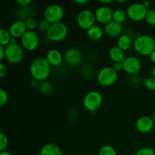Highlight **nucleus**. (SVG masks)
Returning <instances> with one entry per match:
<instances>
[{"label": "nucleus", "instance_id": "obj_1", "mask_svg": "<svg viewBox=\"0 0 155 155\" xmlns=\"http://www.w3.org/2000/svg\"><path fill=\"white\" fill-rule=\"evenodd\" d=\"M29 71L33 80L41 83L48 78L51 74V66L45 58L39 57L32 61Z\"/></svg>", "mask_w": 155, "mask_h": 155}, {"label": "nucleus", "instance_id": "obj_2", "mask_svg": "<svg viewBox=\"0 0 155 155\" xmlns=\"http://www.w3.org/2000/svg\"><path fill=\"white\" fill-rule=\"evenodd\" d=\"M133 48L140 55L149 57L155 50L154 39L150 35H140L133 41Z\"/></svg>", "mask_w": 155, "mask_h": 155}, {"label": "nucleus", "instance_id": "obj_3", "mask_svg": "<svg viewBox=\"0 0 155 155\" xmlns=\"http://www.w3.org/2000/svg\"><path fill=\"white\" fill-rule=\"evenodd\" d=\"M118 73L112 67L105 66L98 71L97 81L101 86H111L117 81Z\"/></svg>", "mask_w": 155, "mask_h": 155}, {"label": "nucleus", "instance_id": "obj_4", "mask_svg": "<svg viewBox=\"0 0 155 155\" xmlns=\"http://www.w3.org/2000/svg\"><path fill=\"white\" fill-rule=\"evenodd\" d=\"M103 102V97L101 92L96 90H91L85 95L83 100V104L85 108L89 111H97L101 106Z\"/></svg>", "mask_w": 155, "mask_h": 155}, {"label": "nucleus", "instance_id": "obj_5", "mask_svg": "<svg viewBox=\"0 0 155 155\" xmlns=\"http://www.w3.org/2000/svg\"><path fill=\"white\" fill-rule=\"evenodd\" d=\"M68 34V27L63 22L55 23L50 24L46 36L51 42H60L64 40Z\"/></svg>", "mask_w": 155, "mask_h": 155}, {"label": "nucleus", "instance_id": "obj_6", "mask_svg": "<svg viewBox=\"0 0 155 155\" xmlns=\"http://www.w3.org/2000/svg\"><path fill=\"white\" fill-rule=\"evenodd\" d=\"M24 49L21 45L17 43H10L5 47V59L8 62L13 64H19L24 58Z\"/></svg>", "mask_w": 155, "mask_h": 155}, {"label": "nucleus", "instance_id": "obj_7", "mask_svg": "<svg viewBox=\"0 0 155 155\" xmlns=\"http://www.w3.org/2000/svg\"><path fill=\"white\" fill-rule=\"evenodd\" d=\"M44 19L50 24L61 22L64 16V11L62 6L58 4H51L47 6L44 10Z\"/></svg>", "mask_w": 155, "mask_h": 155}, {"label": "nucleus", "instance_id": "obj_8", "mask_svg": "<svg viewBox=\"0 0 155 155\" xmlns=\"http://www.w3.org/2000/svg\"><path fill=\"white\" fill-rule=\"evenodd\" d=\"M77 24L80 28L87 31L89 28L95 25L96 21L95 12L89 9H83L80 11L77 16Z\"/></svg>", "mask_w": 155, "mask_h": 155}, {"label": "nucleus", "instance_id": "obj_9", "mask_svg": "<svg viewBox=\"0 0 155 155\" xmlns=\"http://www.w3.org/2000/svg\"><path fill=\"white\" fill-rule=\"evenodd\" d=\"M148 9L142 5V2H135L127 7V15L130 20L133 21H141L145 19Z\"/></svg>", "mask_w": 155, "mask_h": 155}, {"label": "nucleus", "instance_id": "obj_10", "mask_svg": "<svg viewBox=\"0 0 155 155\" xmlns=\"http://www.w3.org/2000/svg\"><path fill=\"white\" fill-rule=\"evenodd\" d=\"M83 54L79 48L75 47L68 48L64 54V61L71 68H77L81 65L83 62Z\"/></svg>", "mask_w": 155, "mask_h": 155}, {"label": "nucleus", "instance_id": "obj_11", "mask_svg": "<svg viewBox=\"0 0 155 155\" xmlns=\"http://www.w3.org/2000/svg\"><path fill=\"white\" fill-rule=\"evenodd\" d=\"M39 37L36 31L27 30L21 39V45L24 50L35 51L39 45Z\"/></svg>", "mask_w": 155, "mask_h": 155}, {"label": "nucleus", "instance_id": "obj_12", "mask_svg": "<svg viewBox=\"0 0 155 155\" xmlns=\"http://www.w3.org/2000/svg\"><path fill=\"white\" fill-rule=\"evenodd\" d=\"M123 71L127 74L135 76L140 72L142 69V62L140 59L136 56L130 55L126 57L122 62Z\"/></svg>", "mask_w": 155, "mask_h": 155}, {"label": "nucleus", "instance_id": "obj_13", "mask_svg": "<svg viewBox=\"0 0 155 155\" xmlns=\"http://www.w3.org/2000/svg\"><path fill=\"white\" fill-rule=\"evenodd\" d=\"M114 11L107 5L99 6L95 12V19L99 24H107L113 21Z\"/></svg>", "mask_w": 155, "mask_h": 155}, {"label": "nucleus", "instance_id": "obj_14", "mask_svg": "<svg viewBox=\"0 0 155 155\" xmlns=\"http://www.w3.org/2000/svg\"><path fill=\"white\" fill-rule=\"evenodd\" d=\"M154 120L148 115L141 116L136 120V128L141 133H148L152 131L154 127Z\"/></svg>", "mask_w": 155, "mask_h": 155}, {"label": "nucleus", "instance_id": "obj_15", "mask_svg": "<svg viewBox=\"0 0 155 155\" xmlns=\"http://www.w3.org/2000/svg\"><path fill=\"white\" fill-rule=\"evenodd\" d=\"M8 31L12 37L15 38L17 39H21V37L24 35V33L27 31L25 21L17 20L9 26Z\"/></svg>", "mask_w": 155, "mask_h": 155}, {"label": "nucleus", "instance_id": "obj_16", "mask_svg": "<svg viewBox=\"0 0 155 155\" xmlns=\"http://www.w3.org/2000/svg\"><path fill=\"white\" fill-rule=\"evenodd\" d=\"M45 58L51 67H59L64 61V54L56 48L50 49Z\"/></svg>", "mask_w": 155, "mask_h": 155}, {"label": "nucleus", "instance_id": "obj_17", "mask_svg": "<svg viewBox=\"0 0 155 155\" xmlns=\"http://www.w3.org/2000/svg\"><path fill=\"white\" fill-rule=\"evenodd\" d=\"M123 30H124V27L122 24H118L114 21L107 23L104 25V31L107 36L110 37H119L122 35Z\"/></svg>", "mask_w": 155, "mask_h": 155}, {"label": "nucleus", "instance_id": "obj_18", "mask_svg": "<svg viewBox=\"0 0 155 155\" xmlns=\"http://www.w3.org/2000/svg\"><path fill=\"white\" fill-rule=\"evenodd\" d=\"M15 16L18 18V20L26 21L29 18H33L34 14V10L30 5L21 6L20 5L15 11Z\"/></svg>", "mask_w": 155, "mask_h": 155}, {"label": "nucleus", "instance_id": "obj_19", "mask_svg": "<svg viewBox=\"0 0 155 155\" xmlns=\"http://www.w3.org/2000/svg\"><path fill=\"white\" fill-rule=\"evenodd\" d=\"M108 55L114 63H122L126 58L125 51L120 48L117 45L112 46L109 49Z\"/></svg>", "mask_w": 155, "mask_h": 155}, {"label": "nucleus", "instance_id": "obj_20", "mask_svg": "<svg viewBox=\"0 0 155 155\" xmlns=\"http://www.w3.org/2000/svg\"><path fill=\"white\" fill-rule=\"evenodd\" d=\"M39 155H63L61 148L57 145L48 143L40 148Z\"/></svg>", "mask_w": 155, "mask_h": 155}, {"label": "nucleus", "instance_id": "obj_21", "mask_svg": "<svg viewBox=\"0 0 155 155\" xmlns=\"http://www.w3.org/2000/svg\"><path fill=\"white\" fill-rule=\"evenodd\" d=\"M117 45L124 51H128L133 46V41L129 35L122 34L118 37Z\"/></svg>", "mask_w": 155, "mask_h": 155}, {"label": "nucleus", "instance_id": "obj_22", "mask_svg": "<svg viewBox=\"0 0 155 155\" xmlns=\"http://www.w3.org/2000/svg\"><path fill=\"white\" fill-rule=\"evenodd\" d=\"M104 30L100 26L94 25L86 31L87 36L93 41H98L104 36Z\"/></svg>", "mask_w": 155, "mask_h": 155}, {"label": "nucleus", "instance_id": "obj_23", "mask_svg": "<svg viewBox=\"0 0 155 155\" xmlns=\"http://www.w3.org/2000/svg\"><path fill=\"white\" fill-rule=\"evenodd\" d=\"M39 92L42 95H44V96H48V95H51L53 93L54 86H53V85L50 82L45 80V81L41 82L39 83Z\"/></svg>", "mask_w": 155, "mask_h": 155}, {"label": "nucleus", "instance_id": "obj_24", "mask_svg": "<svg viewBox=\"0 0 155 155\" xmlns=\"http://www.w3.org/2000/svg\"><path fill=\"white\" fill-rule=\"evenodd\" d=\"M12 36L9 33L8 30L2 28L0 30V45L6 47L10 44Z\"/></svg>", "mask_w": 155, "mask_h": 155}, {"label": "nucleus", "instance_id": "obj_25", "mask_svg": "<svg viewBox=\"0 0 155 155\" xmlns=\"http://www.w3.org/2000/svg\"><path fill=\"white\" fill-rule=\"evenodd\" d=\"M127 18V12H124V10H121V9H117V10L114 11L113 21H115V22L122 24L123 23L126 21Z\"/></svg>", "mask_w": 155, "mask_h": 155}, {"label": "nucleus", "instance_id": "obj_26", "mask_svg": "<svg viewBox=\"0 0 155 155\" xmlns=\"http://www.w3.org/2000/svg\"><path fill=\"white\" fill-rule=\"evenodd\" d=\"M93 74V68L89 64H85L80 68V75L86 80H89L90 78H92Z\"/></svg>", "mask_w": 155, "mask_h": 155}, {"label": "nucleus", "instance_id": "obj_27", "mask_svg": "<svg viewBox=\"0 0 155 155\" xmlns=\"http://www.w3.org/2000/svg\"><path fill=\"white\" fill-rule=\"evenodd\" d=\"M98 155H117V153L114 147L110 145H105L100 148Z\"/></svg>", "mask_w": 155, "mask_h": 155}, {"label": "nucleus", "instance_id": "obj_28", "mask_svg": "<svg viewBox=\"0 0 155 155\" xmlns=\"http://www.w3.org/2000/svg\"><path fill=\"white\" fill-rule=\"evenodd\" d=\"M145 20L147 24H149V25L155 26V10L148 9Z\"/></svg>", "mask_w": 155, "mask_h": 155}, {"label": "nucleus", "instance_id": "obj_29", "mask_svg": "<svg viewBox=\"0 0 155 155\" xmlns=\"http://www.w3.org/2000/svg\"><path fill=\"white\" fill-rule=\"evenodd\" d=\"M143 83L144 86L147 89L150 91H155V79L153 77L145 78Z\"/></svg>", "mask_w": 155, "mask_h": 155}, {"label": "nucleus", "instance_id": "obj_30", "mask_svg": "<svg viewBox=\"0 0 155 155\" xmlns=\"http://www.w3.org/2000/svg\"><path fill=\"white\" fill-rule=\"evenodd\" d=\"M26 26H27V30H32V31H35L38 27V21H36L35 18H31L27 19L25 21Z\"/></svg>", "mask_w": 155, "mask_h": 155}, {"label": "nucleus", "instance_id": "obj_31", "mask_svg": "<svg viewBox=\"0 0 155 155\" xmlns=\"http://www.w3.org/2000/svg\"><path fill=\"white\" fill-rule=\"evenodd\" d=\"M50 27V24L45 19H42L41 21H39L38 23V27H37V30H39V32L41 33H45L48 31V28Z\"/></svg>", "mask_w": 155, "mask_h": 155}, {"label": "nucleus", "instance_id": "obj_32", "mask_svg": "<svg viewBox=\"0 0 155 155\" xmlns=\"http://www.w3.org/2000/svg\"><path fill=\"white\" fill-rule=\"evenodd\" d=\"M8 145V139L4 133H0V151H5Z\"/></svg>", "mask_w": 155, "mask_h": 155}, {"label": "nucleus", "instance_id": "obj_33", "mask_svg": "<svg viewBox=\"0 0 155 155\" xmlns=\"http://www.w3.org/2000/svg\"><path fill=\"white\" fill-rule=\"evenodd\" d=\"M136 155H155V150L151 147H143L138 150Z\"/></svg>", "mask_w": 155, "mask_h": 155}, {"label": "nucleus", "instance_id": "obj_34", "mask_svg": "<svg viewBox=\"0 0 155 155\" xmlns=\"http://www.w3.org/2000/svg\"><path fill=\"white\" fill-rule=\"evenodd\" d=\"M8 101V95L4 89H0V106L2 107Z\"/></svg>", "mask_w": 155, "mask_h": 155}, {"label": "nucleus", "instance_id": "obj_35", "mask_svg": "<svg viewBox=\"0 0 155 155\" xmlns=\"http://www.w3.org/2000/svg\"><path fill=\"white\" fill-rule=\"evenodd\" d=\"M130 85H133L135 87H137V86H140L141 83H142V80H141L140 77H136V75L133 76V77L130 78Z\"/></svg>", "mask_w": 155, "mask_h": 155}, {"label": "nucleus", "instance_id": "obj_36", "mask_svg": "<svg viewBox=\"0 0 155 155\" xmlns=\"http://www.w3.org/2000/svg\"><path fill=\"white\" fill-rule=\"evenodd\" d=\"M8 74V68L6 67V65L4 63L1 62L0 63V77L2 78L5 77Z\"/></svg>", "mask_w": 155, "mask_h": 155}, {"label": "nucleus", "instance_id": "obj_37", "mask_svg": "<svg viewBox=\"0 0 155 155\" xmlns=\"http://www.w3.org/2000/svg\"><path fill=\"white\" fill-rule=\"evenodd\" d=\"M68 117H69V119L71 120V122H73V121L75 120L77 117V110L74 108L71 109V110L69 111V115H68Z\"/></svg>", "mask_w": 155, "mask_h": 155}, {"label": "nucleus", "instance_id": "obj_38", "mask_svg": "<svg viewBox=\"0 0 155 155\" xmlns=\"http://www.w3.org/2000/svg\"><path fill=\"white\" fill-rule=\"evenodd\" d=\"M17 3L21 6L30 5L32 3L31 0H17Z\"/></svg>", "mask_w": 155, "mask_h": 155}, {"label": "nucleus", "instance_id": "obj_39", "mask_svg": "<svg viewBox=\"0 0 155 155\" xmlns=\"http://www.w3.org/2000/svg\"><path fill=\"white\" fill-rule=\"evenodd\" d=\"M112 68L117 71V72H119V71H122L123 70V65L122 63H114L112 65Z\"/></svg>", "mask_w": 155, "mask_h": 155}, {"label": "nucleus", "instance_id": "obj_40", "mask_svg": "<svg viewBox=\"0 0 155 155\" xmlns=\"http://www.w3.org/2000/svg\"><path fill=\"white\" fill-rule=\"evenodd\" d=\"M5 58V47L0 45V60Z\"/></svg>", "mask_w": 155, "mask_h": 155}, {"label": "nucleus", "instance_id": "obj_41", "mask_svg": "<svg viewBox=\"0 0 155 155\" xmlns=\"http://www.w3.org/2000/svg\"><path fill=\"white\" fill-rule=\"evenodd\" d=\"M75 2L79 5H84L89 2V0H75Z\"/></svg>", "mask_w": 155, "mask_h": 155}, {"label": "nucleus", "instance_id": "obj_42", "mask_svg": "<svg viewBox=\"0 0 155 155\" xmlns=\"http://www.w3.org/2000/svg\"><path fill=\"white\" fill-rule=\"evenodd\" d=\"M100 3L103 4V5H107V4H110L112 2V0H100Z\"/></svg>", "mask_w": 155, "mask_h": 155}, {"label": "nucleus", "instance_id": "obj_43", "mask_svg": "<svg viewBox=\"0 0 155 155\" xmlns=\"http://www.w3.org/2000/svg\"><path fill=\"white\" fill-rule=\"evenodd\" d=\"M142 5H143L148 9L149 8L150 5H151V2H150L149 1H144V2H142Z\"/></svg>", "mask_w": 155, "mask_h": 155}, {"label": "nucleus", "instance_id": "obj_44", "mask_svg": "<svg viewBox=\"0 0 155 155\" xmlns=\"http://www.w3.org/2000/svg\"><path fill=\"white\" fill-rule=\"evenodd\" d=\"M149 58H150V60H151L153 63L155 64V50L152 53H151V55L149 56Z\"/></svg>", "mask_w": 155, "mask_h": 155}, {"label": "nucleus", "instance_id": "obj_45", "mask_svg": "<svg viewBox=\"0 0 155 155\" xmlns=\"http://www.w3.org/2000/svg\"><path fill=\"white\" fill-rule=\"evenodd\" d=\"M0 155H13L10 151H3L0 152Z\"/></svg>", "mask_w": 155, "mask_h": 155}, {"label": "nucleus", "instance_id": "obj_46", "mask_svg": "<svg viewBox=\"0 0 155 155\" xmlns=\"http://www.w3.org/2000/svg\"><path fill=\"white\" fill-rule=\"evenodd\" d=\"M152 77L155 79V66L153 68V69H152Z\"/></svg>", "mask_w": 155, "mask_h": 155}, {"label": "nucleus", "instance_id": "obj_47", "mask_svg": "<svg viewBox=\"0 0 155 155\" xmlns=\"http://www.w3.org/2000/svg\"><path fill=\"white\" fill-rule=\"evenodd\" d=\"M117 2H120V3H124V2H127V0H118Z\"/></svg>", "mask_w": 155, "mask_h": 155}, {"label": "nucleus", "instance_id": "obj_48", "mask_svg": "<svg viewBox=\"0 0 155 155\" xmlns=\"http://www.w3.org/2000/svg\"><path fill=\"white\" fill-rule=\"evenodd\" d=\"M152 118H153V120H154V124H155V111H154V114H153V116H152Z\"/></svg>", "mask_w": 155, "mask_h": 155}]
</instances>
